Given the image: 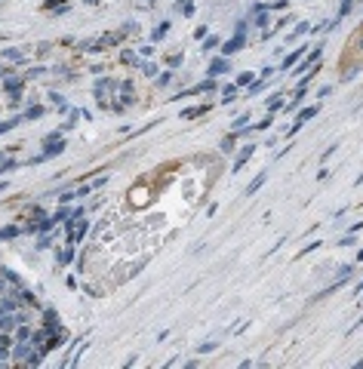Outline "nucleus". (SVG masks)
<instances>
[{
  "instance_id": "f03ea898",
  "label": "nucleus",
  "mask_w": 363,
  "mask_h": 369,
  "mask_svg": "<svg viewBox=\"0 0 363 369\" xmlns=\"http://www.w3.org/2000/svg\"><path fill=\"white\" fill-rule=\"evenodd\" d=\"M357 68H363V22L357 25V31L351 35L348 44H345L342 58H339V71H342V77H348V74H354Z\"/></svg>"
},
{
  "instance_id": "f257e3e1",
  "label": "nucleus",
  "mask_w": 363,
  "mask_h": 369,
  "mask_svg": "<svg viewBox=\"0 0 363 369\" xmlns=\"http://www.w3.org/2000/svg\"><path fill=\"white\" fill-rule=\"evenodd\" d=\"M216 173L219 163L213 157H194L191 163H166L142 175L96 231L87 256L92 280L111 289L142 262H148L151 249L191 215Z\"/></svg>"
}]
</instances>
